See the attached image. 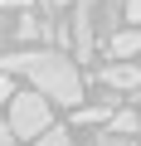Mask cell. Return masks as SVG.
<instances>
[{
	"mask_svg": "<svg viewBox=\"0 0 141 146\" xmlns=\"http://www.w3.org/2000/svg\"><path fill=\"white\" fill-rule=\"evenodd\" d=\"M0 73H24V78L34 83V93L39 98H49V102H63V107H78L83 102V73H78V63L68 58V54H54V49H20V54H5L0 58Z\"/></svg>",
	"mask_w": 141,
	"mask_h": 146,
	"instance_id": "obj_1",
	"label": "cell"
},
{
	"mask_svg": "<svg viewBox=\"0 0 141 146\" xmlns=\"http://www.w3.org/2000/svg\"><path fill=\"white\" fill-rule=\"evenodd\" d=\"M5 127H10L15 141H20V136H24V141H29V136L39 141V136L54 127V122H49V98H39V93H15V98H10V122H5Z\"/></svg>",
	"mask_w": 141,
	"mask_h": 146,
	"instance_id": "obj_2",
	"label": "cell"
},
{
	"mask_svg": "<svg viewBox=\"0 0 141 146\" xmlns=\"http://www.w3.org/2000/svg\"><path fill=\"white\" fill-rule=\"evenodd\" d=\"M102 0H78L73 5V54L78 58H93V15H97Z\"/></svg>",
	"mask_w": 141,
	"mask_h": 146,
	"instance_id": "obj_3",
	"label": "cell"
},
{
	"mask_svg": "<svg viewBox=\"0 0 141 146\" xmlns=\"http://www.w3.org/2000/svg\"><path fill=\"white\" fill-rule=\"evenodd\" d=\"M102 88H112V93H136V88H141V68H136V63H107V68H102Z\"/></svg>",
	"mask_w": 141,
	"mask_h": 146,
	"instance_id": "obj_4",
	"label": "cell"
},
{
	"mask_svg": "<svg viewBox=\"0 0 141 146\" xmlns=\"http://www.w3.org/2000/svg\"><path fill=\"white\" fill-rule=\"evenodd\" d=\"M141 54V29H117L112 39H107V58H117V63H131Z\"/></svg>",
	"mask_w": 141,
	"mask_h": 146,
	"instance_id": "obj_5",
	"label": "cell"
},
{
	"mask_svg": "<svg viewBox=\"0 0 141 146\" xmlns=\"http://www.w3.org/2000/svg\"><path fill=\"white\" fill-rule=\"evenodd\" d=\"M102 131H117V136H136V131H141V112H131V107H126V112H117V117H112Z\"/></svg>",
	"mask_w": 141,
	"mask_h": 146,
	"instance_id": "obj_6",
	"label": "cell"
},
{
	"mask_svg": "<svg viewBox=\"0 0 141 146\" xmlns=\"http://www.w3.org/2000/svg\"><path fill=\"white\" fill-rule=\"evenodd\" d=\"M15 34H20V39H44V34H49V25H44V20H34V15L24 10V15H20V25H15Z\"/></svg>",
	"mask_w": 141,
	"mask_h": 146,
	"instance_id": "obj_7",
	"label": "cell"
},
{
	"mask_svg": "<svg viewBox=\"0 0 141 146\" xmlns=\"http://www.w3.org/2000/svg\"><path fill=\"white\" fill-rule=\"evenodd\" d=\"M112 102H117V98H107L102 107H78V112H73V122H78V127H97V122L112 112Z\"/></svg>",
	"mask_w": 141,
	"mask_h": 146,
	"instance_id": "obj_8",
	"label": "cell"
},
{
	"mask_svg": "<svg viewBox=\"0 0 141 146\" xmlns=\"http://www.w3.org/2000/svg\"><path fill=\"white\" fill-rule=\"evenodd\" d=\"M39 146H73V136H68V127H49L39 136Z\"/></svg>",
	"mask_w": 141,
	"mask_h": 146,
	"instance_id": "obj_9",
	"label": "cell"
},
{
	"mask_svg": "<svg viewBox=\"0 0 141 146\" xmlns=\"http://www.w3.org/2000/svg\"><path fill=\"white\" fill-rule=\"evenodd\" d=\"M97 146H136V136H117V131H97Z\"/></svg>",
	"mask_w": 141,
	"mask_h": 146,
	"instance_id": "obj_10",
	"label": "cell"
},
{
	"mask_svg": "<svg viewBox=\"0 0 141 146\" xmlns=\"http://www.w3.org/2000/svg\"><path fill=\"white\" fill-rule=\"evenodd\" d=\"M126 20H136V29H141V0H126Z\"/></svg>",
	"mask_w": 141,
	"mask_h": 146,
	"instance_id": "obj_11",
	"label": "cell"
},
{
	"mask_svg": "<svg viewBox=\"0 0 141 146\" xmlns=\"http://www.w3.org/2000/svg\"><path fill=\"white\" fill-rule=\"evenodd\" d=\"M15 98V88H10V78H5V73H0V102H10Z\"/></svg>",
	"mask_w": 141,
	"mask_h": 146,
	"instance_id": "obj_12",
	"label": "cell"
},
{
	"mask_svg": "<svg viewBox=\"0 0 141 146\" xmlns=\"http://www.w3.org/2000/svg\"><path fill=\"white\" fill-rule=\"evenodd\" d=\"M29 0H0V10H24Z\"/></svg>",
	"mask_w": 141,
	"mask_h": 146,
	"instance_id": "obj_13",
	"label": "cell"
},
{
	"mask_svg": "<svg viewBox=\"0 0 141 146\" xmlns=\"http://www.w3.org/2000/svg\"><path fill=\"white\" fill-rule=\"evenodd\" d=\"M0 146H15V136H10V127L0 122Z\"/></svg>",
	"mask_w": 141,
	"mask_h": 146,
	"instance_id": "obj_14",
	"label": "cell"
}]
</instances>
